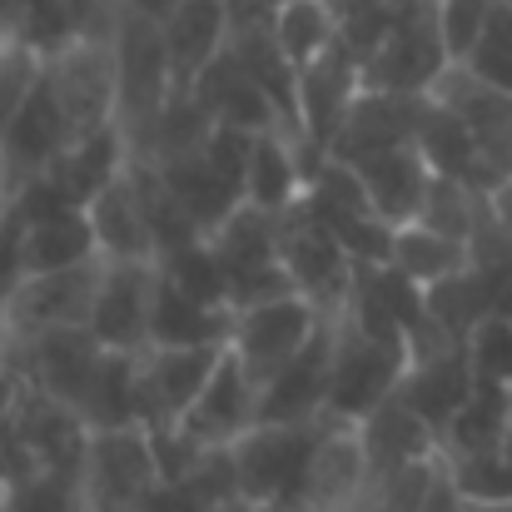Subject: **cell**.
Here are the masks:
<instances>
[{
    "instance_id": "cell-1",
    "label": "cell",
    "mask_w": 512,
    "mask_h": 512,
    "mask_svg": "<svg viewBox=\"0 0 512 512\" xmlns=\"http://www.w3.org/2000/svg\"><path fill=\"white\" fill-rule=\"evenodd\" d=\"M115 70H120V115H115V125H120L130 155H140L155 120H160V110L179 90L170 70V50H165V25L155 15L125 5L120 30H115Z\"/></svg>"
},
{
    "instance_id": "cell-2",
    "label": "cell",
    "mask_w": 512,
    "mask_h": 512,
    "mask_svg": "<svg viewBox=\"0 0 512 512\" xmlns=\"http://www.w3.org/2000/svg\"><path fill=\"white\" fill-rule=\"evenodd\" d=\"M80 483L90 512H145L155 493L165 488L155 443L145 423L130 428H90L85 458H80Z\"/></svg>"
},
{
    "instance_id": "cell-3",
    "label": "cell",
    "mask_w": 512,
    "mask_h": 512,
    "mask_svg": "<svg viewBox=\"0 0 512 512\" xmlns=\"http://www.w3.org/2000/svg\"><path fill=\"white\" fill-rule=\"evenodd\" d=\"M319 433H324V418H314V423H254L239 443H229L234 473H239V498L269 512L294 508L304 473H309V458L319 448Z\"/></svg>"
},
{
    "instance_id": "cell-4",
    "label": "cell",
    "mask_w": 512,
    "mask_h": 512,
    "mask_svg": "<svg viewBox=\"0 0 512 512\" xmlns=\"http://www.w3.org/2000/svg\"><path fill=\"white\" fill-rule=\"evenodd\" d=\"M408 373V348L368 339L348 324V314L334 309V368H329V408L324 418L363 423L373 408H383Z\"/></svg>"
},
{
    "instance_id": "cell-5",
    "label": "cell",
    "mask_w": 512,
    "mask_h": 512,
    "mask_svg": "<svg viewBox=\"0 0 512 512\" xmlns=\"http://www.w3.org/2000/svg\"><path fill=\"white\" fill-rule=\"evenodd\" d=\"M448 45L438 30V0H398V25L363 60V90L388 95H428L448 70Z\"/></svg>"
},
{
    "instance_id": "cell-6",
    "label": "cell",
    "mask_w": 512,
    "mask_h": 512,
    "mask_svg": "<svg viewBox=\"0 0 512 512\" xmlns=\"http://www.w3.org/2000/svg\"><path fill=\"white\" fill-rule=\"evenodd\" d=\"M100 358H105V348L95 343L90 329H40V334L0 339V363L25 388H40L80 413H85L90 383L100 373Z\"/></svg>"
},
{
    "instance_id": "cell-7",
    "label": "cell",
    "mask_w": 512,
    "mask_h": 512,
    "mask_svg": "<svg viewBox=\"0 0 512 512\" xmlns=\"http://www.w3.org/2000/svg\"><path fill=\"white\" fill-rule=\"evenodd\" d=\"M45 80L65 110L70 140H85L95 130H110L120 115V70H115V40H70L45 60Z\"/></svg>"
},
{
    "instance_id": "cell-8",
    "label": "cell",
    "mask_w": 512,
    "mask_h": 512,
    "mask_svg": "<svg viewBox=\"0 0 512 512\" xmlns=\"http://www.w3.org/2000/svg\"><path fill=\"white\" fill-rule=\"evenodd\" d=\"M279 264L289 269L294 289L304 299H314L319 309H343L348 304V289H353L358 264L348 259L339 234L314 214L309 194L279 214Z\"/></svg>"
},
{
    "instance_id": "cell-9",
    "label": "cell",
    "mask_w": 512,
    "mask_h": 512,
    "mask_svg": "<svg viewBox=\"0 0 512 512\" xmlns=\"http://www.w3.org/2000/svg\"><path fill=\"white\" fill-rule=\"evenodd\" d=\"M100 274H105V254L55 274H20L0 309V339L40 334V329H85L100 294Z\"/></svg>"
},
{
    "instance_id": "cell-10",
    "label": "cell",
    "mask_w": 512,
    "mask_h": 512,
    "mask_svg": "<svg viewBox=\"0 0 512 512\" xmlns=\"http://www.w3.org/2000/svg\"><path fill=\"white\" fill-rule=\"evenodd\" d=\"M329 314L334 309H319L304 294H284V299L239 309L234 314V334H229V353L244 363V373L254 378V388H264L304 343L324 329Z\"/></svg>"
},
{
    "instance_id": "cell-11",
    "label": "cell",
    "mask_w": 512,
    "mask_h": 512,
    "mask_svg": "<svg viewBox=\"0 0 512 512\" xmlns=\"http://www.w3.org/2000/svg\"><path fill=\"white\" fill-rule=\"evenodd\" d=\"M155 289H160V259H105L100 294L90 309V334L110 353H145L155 324Z\"/></svg>"
},
{
    "instance_id": "cell-12",
    "label": "cell",
    "mask_w": 512,
    "mask_h": 512,
    "mask_svg": "<svg viewBox=\"0 0 512 512\" xmlns=\"http://www.w3.org/2000/svg\"><path fill=\"white\" fill-rule=\"evenodd\" d=\"M229 343H204V348H160L150 343L135 358V393H140V423L160 428L179 423L184 408L204 393V383L214 378L219 358Z\"/></svg>"
},
{
    "instance_id": "cell-13",
    "label": "cell",
    "mask_w": 512,
    "mask_h": 512,
    "mask_svg": "<svg viewBox=\"0 0 512 512\" xmlns=\"http://www.w3.org/2000/svg\"><path fill=\"white\" fill-rule=\"evenodd\" d=\"M65 145H70V125H65V110H60V100H55L45 70H40L30 100L20 105V115L5 130V145H0V184H5V194H15L30 179H40L65 155Z\"/></svg>"
},
{
    "instance_id": "cell-14",
    "label": "cell",
    "mask_w": 512,
    "mask_h": 512,
    "mask_svg": "<svg viewBox=\"0 0 512 512\" xmlns=\"http://www.w3.org/2000/svg\"><path fill=\"white\" fill-rule=\"evenodd\" d=\"M433 95L468 125V135L478 140L483 160L498 170V179H512V90L488 85L468 65H448L438 75Z\"/></svg>"
},
{
    "instance_id": "cell-15",
    "label": "cell",
    "mask_w": 512,
    "mask_h": 512,
    "mask_svg": "<svg viewBox=\"0 0 512 512\" xmlns=\"http://www.w3.org/2000/svg\"><path fill=\"white\" fill-rule=\"evenodd\" d=\"M5 428L15 433V443L30 453L35 468H80L85 443H90V423H85L80 408H70V403H60L40 388H25V383L15 393Z\"/></svg>"
},
{
    "instance_id": "cell-16",
    "label": "cell",
    "mask_w": 512,
    "mask_h": 512,
    "mask_svg": "<svg viewBox=\"0 0 512 512\" xmlns=\"http://www.w3.org/2000/svg\"><path fill=\"white\" fill-rule=\"evenodd\" d=\"M329 368H334V314L259 388V423H314V418H324Z\"/></svg>"
},
{
    "instance_id": "cell-17",
    "label": "cell",
    "mask_w": 512,
    "mask_h": 512,
    "mask_svg": "<svg viewBox=\"0 0 512 512\" xmlns=\"http://www.w3.org/2000/svg\"><path fill=\"white\" fill-rule=\"evenodd\" d=\"M368 478H373V473H368V453H363L358 423L324 418V433H319V448H314V458H309L299 503L289 512H343L368 488Z\"/></svg>"
},
{
    "instance_id": "cell-18",
    "label": "cell",
    "mask_w": 512,
    "mask_h": 512,
    "mask_svg": "<svg viewBox=\"0 0 512 512\" xmlns=\"http://www.w3.org/2000/svg\"><path fill=\"white\" fill-rule=\"evenodd\" d=\"M254 423H259V388H254V378L244 373V363L224 348L214 378H209L204 393L184 408L179 428H184L194 443H204V448H229V443H239Z\"/></svg>"
},
{
    "instance_id": "cell-19",
    "label": "cell",
    "mask_w": 512,
    "mask_h": 512,
    "mask_svg": "<svg viewBox=\"0 0 512 512\" xmlns=\"http://www.w3.org/2000/svg\"><path fill=\"white\" fill-rule=\"evenodd\" d=\"M473 388H478V368H473L468 343H448L438 353L408 358V373L398 383V398L443 438V428L458 418V408L473 398Z\"/></svg>"
},
{
    "instance_id": "cell-20",
    "label": "cell",
    "mask_w": 512,
    "mask_h": 512,
    "mask_svg": "<svg viewBox=\"0 0 512 512\" xmlns=\"http://www.w3.org/2000/svg\"><path fill=\"white\" fill-rule=\"evenodd\" d=\"M358 95H363V65L343 45H334L324 60H314V65L299 70V135L319 155H329L343 115L353 110Z\"/></svg>"
},
{
    "instance_id": "cell-21",
    "label": "cell",
    "mask_w": 512,
    "mask_h": 512,
    "mask_svg": "<svg viewBox=\"0 0 512 512\" xmlns=\"http://www.w3.org/2000/svg\"><path fill=\"white\" fill-rule=\"evenodd\" d=\"M418 110H423V95H388V90H363L353 100V110L343 115L339 135L329 145V155L343 165H363L383 150H398V145H413V130H418Z\"/></svg>"
},
{
    "instance_id": "cell-22",
    "label": "cell",
    "mask_w": 512,
    "mask_h": 512,
    "mask_svg": "<svg viewBox=\"0 0 512 512\" xmlns=\"http://www.w3.org/2000/svg\"><path fill=\"white\" fill-rule=\"evenodd\" d=\"M194 90V100L209 110V120L214 125H234V130H249V135H264V130H279V125H289L284 120V110L269 100V90L244 70V60L224 45V55L189 85ZM294 130V125H289ZM299 135V130H294Z\"/></svg>"
},
{
    "instance_id": "cell-23",
    "label": "cell",
    "mask_w": 512,
    "mask_h": 512,
    "mask_svg": "<svg viewBox=\"0 0 512 512\" xmlns=\"http://www.w3.org/2000/svg\"><path fill=\"white\" fill-rule=\"evenodd\" d=\"M15 214V209H10ZM100 259V239L90 224V209H55L40 219H15V264L20 274H55Z\"/></svg>"
},
{
    "instance_id": "cell-24",
    "label": "cell",
    "mask_w": 512,
    "mask_h": 512,
    "mask_svg": "<svg viewBox=\"0 0 512 512\" xmlns=\"http://www.w3.org/2000/svg\"><path fill=\"white\" fill-rule=\"evenodd\" d=\"M413 145L423 150V160L433 165V174L463 179V184H473V189H483V194H493L498 184H508V179H498V170L483 160V150H478V140L468 135V125H463V120H458L433 90L423 95Z\"/></svg>"
},
{
    "instance_id": "cell-25",
    "label": "cell",
    "mask_w": 512,
    "mask_h": 512,
    "mask_svg": "<svg viewBox=\"0 0 512 512\" xmlns=\"http://www.w3.org/2000/svg\"><path fill=\"white\" fill-rule=\"evenodd\" d=\"M90 224L100 239L105 259H155V229H150V209H145V189L135 160L115 184H105L90 199Z\"/></svg>"
},
{
    "instance_id": "cell-26",
    "label": "cell",
    "mask_w": 512,
    "mask_h": 512,
    "mask_svg": "<svg viewBox=\"0 0 512 512\" xmlns=\"http://www.w3.org/2000/svg\"><path fill=\"white\" fill-rule=\"evenodd\" d=\"M160 25H165V50H170V70L179 90H189L229 45L224 0H179Z\"/></svg>"
},
{
    "instance_id": "cell-27",
    "label": "cell",
    "mask_w": 512,
    "mask_h": 512,
    "mask_svg": "<svg viewBox=\"0 0 512 512\" xmlns=\"http://www.w3.org/2000/svg\"><path fill=\"white\" fill-rule=\"evenodd\" d=\"M358 433H363V453H368V473L373 478H383V473H393V468H408V463H423V458H438L443 453V443H438V433L393 393L383 408H373L363 423H358Z\"/></svg>"
},
{
    "instance_id": "cell-28",
    "label": "cell",
    "mask_w": 512,
    "mask_h": 512,
    "mask_svg": "<svg viewBox=\"0 0 512 512\" xmlns=\"http://www.w3.org/2000/svg\"><path fill=\"white\" fill-rule=\"evenodd\" d=\"M130 160H135V155H130V145H125L120 125H110V130L85 135V140H70V145H65V155L45 170V179H50L70 204L90 209V199H95L105 184H115V179L125 174Z\"/></svg>"
},
{
    "instance_id": "cell-29",
    "label": "cell",
    "mask_w": 512,
    "mask_h": 512,
    "mask_svg": "<svg viewBox=\"0 0 512 512\" xmlns=\"http://www.w3.org/2000/svg\"><path fill=\"white\" fill-rule=\"evenodd\" d=\"M358 174H363V184H368V199H373L378 219H388L393 229H403V224H413L418 209H423L433 165L423 160L418 145H398V150H383V155L363 160Z\"/></svg>"
},
{
    "instance_id": "cell-30",
    "label": "cell",
    "mask_w": 512,
    "mask_h": 512,
    "mask_svg": "<svg viewBox=\"0 0 512 512\" xmlns=\"http://www.w3.org/2000/svg\"><path fill=\"white\" fill-rule=\"evenodd\" d=\"M508 284H512V269H483V264H468V269H458V274H448L443 284L428 289V314H433L453 339L468 343V334H473L488 314H498Z\"/></svg>"
},
{
    "instance_id": "cell-31",
    "label": "cell",
    "mask_w": 512,
    "mask_h": 512,
    "mask_svg": "<svg viewBox=\"0 0 512 512\" xmlns=\"http://www.w3.org/2000/svg\"><path fill=\"white\" fill-rule=\"evenodd\" d=\"M214 259L224 264V279H244V274H264L279 269V214L259 209V204H239L214 234H204Z\"/></svg>"
},
{
    "instance_id": "cell-32",
    "label": "cell",
    "mask_w": 512,
    "mask_h": 512,
    "mask_svg": "<svg viewBox=\"0 0 512 512\" xmlns=\"http://www.w3.org/2000/svg\"><path fill=\"white\" fill-rule=\"evenodd\" d=\"M160 179L170 184V194L184 204V214L204 229V234H214L239 204H244V194L224 179V174L209 165V155L204 150H194V155H179L170 165H155Z\"/></svg>"
},
{
    "instance_id": "cell-33",
    "label": "cell",
    "mask_w": 512,
    "mask_h": 512,
    "mask_svg": "<svg viewBox=\"0 0 512 512\" xmlns=\"http://www.w3.org/2000/svg\"><path fill=\"white\" fill-rule=\"evenodd\" d=\"M229 334H234V309L199 304L160 274L150 343H160V348H204V343H229Z\"/></svg>"
},
{
    "instance_id": "cell-34",
    "label": "cell",
    "mask_w": 512,
    "mask_h": 512,
    "mask_svg": "<svg viewBox=\"0 0 512 512\" xmlns=\"http://www.w3.org/2000/svg\"><path fill=\"white\" fill-rule=\"evenodd\" d=\"M512 438V388L508 383H483L473 388V398L458 408V418L443 428V453L458 458V453H488V448H503Z\"/></svg>"
},
{
    "instance_id": "cell-35",
    "label": "cell",
    "mask_w": 512,
    "mask_h": 512,
    "mask_svg": "<svg viewBox=\"0 0 512 512\" xmlns=\"http://www.w3.org/2000/svg\"><path fill=\"white\" fill-rule=\"evenodd\" d=\"M274 40H279V50L299 70L324 60L339 45V10H334V0H284L279 15H274Z\"/></svg>"
},
{
    "instance_id": "cell-36",
    "label": "cell",
    "mask_w": 512,
    "mask_h": 512,
    "mask_svg": "<svg viewBox=\"0 0 512 512\" xmlns=\"http://www.w3.org/2000/svg\"><path fill=\"white\" fill-rule=\"evenodd\" d=\"M388 264L403 269L413 284L433 289V284H443L448 274L468 269L473 259H468V244H463V239L433 234V229H423V224H403V229L393 234V259H388Z\"/></svg>"
},
{
    "instance_id": "cell-37",
    "label": "cell",
    "mask_w": 512,
    "mask_h": 512,
    "mask_svg": "<svg viewBox=\"0 0 512 512\" xmlns=\"http://www.w3.org/2000/svg\"><path fill=\"white\" fill-rule=\"evenodd\" d=\"M478 209H483V189H473L463 179H448V174H433L428 179V194H423V209H418L413 224L468 244V234L478 224Z\"/></svg>"
},
{
    "instance_id": "cell-38",
    "label": "cell",
    "mask_w": 512,
    "mask_h": 512,
    "mask_svg": "<svg viewBox=\"0 0 512 512\" xmlns=\"http://www.w3.org/2000/svg\"><path fill=\"white\" fill-rule=\"evenodd\" d=\"M5 512H90L80 468H40L0 493Z\"/></svg>"
},
{
    "instance_id": "cell-39",
    "label": "cell",
    "mask_w": 512,
    "mask_h": 512,
    "mask_svg": "<svg viewBox=\"0 0 512 512\" xmlns=\"http://www.w3.org/2000/svg\"><path fill=\"white\" fill-rule=\"evenodd\" d=\"M160 274L170 279L174 289H184L189 299L214 304V309H229V279H224V264L214 259L209 239L184 244V249L165 254V259H160Z\"/></svg>"
},
{
    "instance_id": "cell-40",
    "label": "cell",
    "mask_w": 512,
    "mask_h": 512,
    "mask_svg": "<svg viewBox=\"0 0 512 512\" xmlns=\"http://www.w3.org/2000/svg\"><path fill=\"white\" fill-rule=\"evenodd\" d=\"M443 463H448V473H453V483H458V493L468 498V503H508L512 498V448H488V453H458V458H448L443 453Z\"/></svg>"
},
{
    "instance_id": "cell-41",
    "label": "cell",
    "mask_w": 512,
    "mask_h": 512,
    "mask_svg": "<svg viewBox=\"0 0 512 512\" xmlns=\"http://www.w3.org/2000/svg\"><path fill=\"white\" fill-rule=\"evenodd\" d=\"M40 70H45L40 50H30L25 40H0V145H5V130L15 125L20 105L30 100Z\"/></svg>"
},
{
    "instance_id": "cell-42",
    "label": "cell",
    "mask_w": 512,
    "mask_h": 512,
    "mask_svg": "<svg viewBox=\"0 0 512 512\" xmlns=\"http://www.w3.org/2000/svg\"><path fill=\"white\" fill-rule=\"evenodd\" d=\"M473 75H483L488 85L512 90V5H493L483 40L473 45V55L463 60Z\"/></svg>"
},
{
    "instance_id": "cell-43",
    "label": "cell",
    "mask_w": 512,
    "mask_h": 512,
    "mask_svg": "<svg viewBox=\"0 0 512 512\" xmlns=\"http://www.w3.org/2000/svg\"><path fill=\"white\" fill-rule=\"evenodd\" d=\"M493 5L498 0H438V30H443V45H448L453 65H463L473 55V45L483 40Z\"/></svg>"
},
{
    "instance_id": "cell-44",
    "label": "cell",
    "mask_w": 512,
    "mask_h": 512,
    "mask_svg": "<svg viewBox=\"0 0 512 512\" xmlns=\"http://www.w3.org/2000/svg\"><path fill=\"white\" fill-rule=\"evenodd\" d=\"M468 353L483 383H508L512 388V319L508 314H488L473 334H468Z\"/></svg>"
},
{
    "instance_id": "cell-45",
    "label": "cell",
    "mask_w": 512,
    "mask_h": 512,
    "mask_svg": "<svg viewBox=\"0 0 512 512\" xmlns=\"http://www.w3.org/2000/svg\"><path fill=\"white\" fill-rule=\"evenodd\" d=\"M279 5H284V0H224V10H229V35H244V30H274Z\"/></svg>"
},
{
    "instance_id": "cell-46",
    "label": "cell",
    "mask_w": 512,
    "mask_h": 512,
    "mask_svg": "<svg viewBox=\"0 0 512 512\" xmlns=\"http://www.w3.org/2000/svg\"><path fill=\"white\" fill-rule=\"evenodd\" d=\"M423 512H468V498L458 493V483H453V473H448L443 458H438V478H433V488H428Z\"/></svg>"
},
{
    "instance_id": "cell-47",
    "label": "cell",
    "mask_w": 512,
    "mask_h": 512,
    "mask_svg": "<svg viewBox=\"0 0 512 512\" xmlns=\"http://www.w3.org/2000/svg\"><path fill=\"white\" fill-rule=\"evenodd\" d=\"M25 10H30V0H0V40H15L20 35Z\"/></svg>"
},
{
    "instance_id": "cell-48",
    "label": "cell",
    "mask_w": 512,
    "mask_h": 512,
    "mask_svg": "<svg viewBox=\"0 0 512 512\" xmlns=\"http://www.w3.org/2000/svg\"><path fill=\"white\" fill-rule=\"evenodd\" d=\"M493 209H498V219H503V229H508V244H512V179L493 189Z\"/></svg>"
},
{
    "instance_id": "cell-49",
    "label": "cell",
    "mask_w": 512,
    "mask_h": 512,
    "mask_svg": "<svg viewBox=\"0 0 512 512\" xmlns=\"http://www.w3.org/2000/svg\"><path fill=\"white\" fill-rule=\"evenodd\" d=\"M125 5H130V10H145V15H155V20H165L179 0H125Z\"/></svg>"
},
{
    "instance_id": "cell-50",
    "label": "cell",
    "mask_w": 512,
    "mask_h": 512,
    "mask_svg": "<svg viewBox=\"0 0 512 512\" xmlns=\"http://www.w3.org/2000/svg\"><path fill=\"white\" fill-rule=\"evenodd\" d=\"M468 512H512V498L508 503H468Z\"/></svg>"
},
{
    "instance_id": "cell-51",
    "label": "cell",
    "mask_w": 512,
    "mask_h": 512,
    "mask_svg": "<svg viewBox=\"0 0 512 512\" xmlns=\"http://www.w3.org/2000/svg\"><path fill=\"white\" fill-rule=\"evenodd\" d=\"M498 314H508L512 319V284H508V294H503V304H498Z\"/></svg>"
},
{
    "instance_id": "cell-52",
    "label": "cell",
    "mask_w": 512,
    "mask_h": 512,
    "mask_svg": "<svg viewBox=\"0 0 512 512\" xmlns=\"http://www.w3.org/2000/svg\"><path fill=\"white\" fill-rule=\"evenodd\" d=\"M0 512H5V498H0Z\"/></svg>"
},
{
    "instance_id": "cell-53",
    "label": "cell",
    "mask_w": 512,
    "mask_h": 512,
    "mask_svg": "<svg viewBox=\"0 0 512 512\" xmlns=\"http://www.w3.org/2000/svg\"><path fill=\"white\" fill-rule=\"evenodd\" d=\"M498 5H512V0H498Z\"/></svg>"
}]
</instances>
